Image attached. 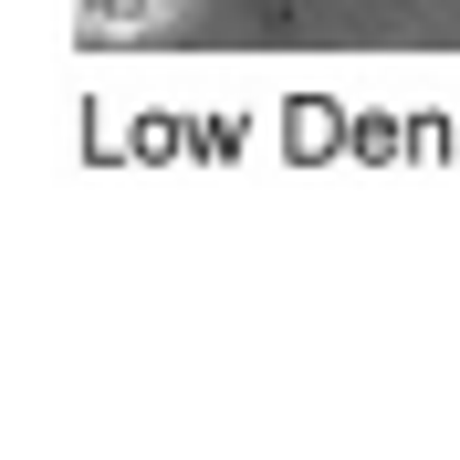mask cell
<instances>
[{"instance_id": "1", "label": "cell", "mask_w": 460, "mask_h": 460, "mask_svg": "<svg viewBox=\"0 0 460 460\" xmlns=\"http://www.w3.org/2000/svg\"><path fill=\"white\" fill-rule=\"evenodd\" d=\"M157 0H84V31H137Z\"/></svg>"}]
</instances>
